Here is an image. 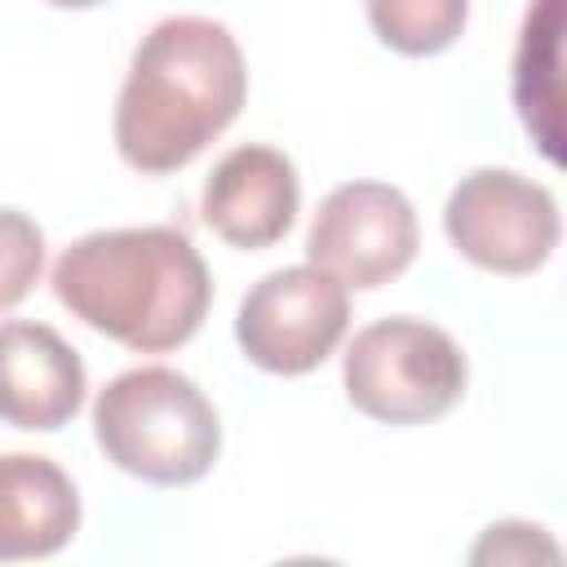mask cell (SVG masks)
Wrapping results in <instances>:
<instances>
[{
    "label": "cell",
    "mask_w": 567,
    "mask_h": 567,
    "mask_svg": "<svg viewBox=\"0 0 567 567\" xmlns=\"http://www.w3.org/2000/svg\"><path fill=\"white\" fill-rule=\"evenodd\" d=\"M80 532V492L71 474L31 452L0 456V563L49 558Z\"/></svg>",
    "instance_id": "10"
},
{
    "label": "cell",
    "mask_w": 567,
    "mask_h": 567,
    "mask_svg": "<svg viewBox=\"0 0 567 567\" xmlns=\"http://www.w3.org/2000/svg\"><path fill=\"white\" fill-rule=\"evenodd\" d=\"M350 328V297L319 266H284L261 275L235 319V341L248 363L275 377H301L319 368Z\"/></svg>",
    "instance_id": "5"
},
{
    "label": "cell",
    "mask_w": 567,
    "mask_h": 567,
    "mask_svg": "<svg viewBox=\"0 0 567 567\" xmlns=\"http://www.w3.org/2000/svg\"><path fill=\"white\" fill-rule=\"evenodd\" d=\"M244 97L248 71L235 35L213 18H164L133 49L115 102V151L146 177L177 173L226 133Z\"/></svg>",
    "instance_id": "1"
},
{
    "label": "cell",
    "mask_w": 567,
    "mask_h": 567,
    "mask_svg": "<svg viewBox=\"0 0 567 567\" xmlns=\"http://www.w3.org/2000/svg\"><path fill=\"white\" fill-rule=\"evenodd\" d=\"M89 377L75 346L35 319L0 323V421L13 430H62L84 403Z\"/></svg>",
    "instance_id": "9"
},
{
    "label": "cell",
    "mask_w": 567,
    "mask_h": 567,
    "mask_svg": "<svg viewBox=\"0 0 567 567\" xmlns=\"http://www.w3.org/2000/svg\"><path fill=\"white\" fill-rule=\"evenodd\" d=\"M452 248L492 275L540 270L563 235L554 195L514 168H474L461 177L443 208Z\"/></svg>",
    "instance_id": "6"
},
{
    "label": "cell",
    "mask_w": 567,
    "mask_h": 567,
    "mask_svg": "<svg viewBox=\"0 0 567 567\" xmlns=\"http://www.w3.org/2000/svg\"><path fill=\"white\" fill-rule=\"evenodd\" d=\"M49 284L75 319L137 354L186 346L213 306V275L173 226L93 230L58 257Z\"/></svg>",
    "instance_id": "2"
},
{
    "label": "cell",
    "mask_w": 567,
    "mask_h": 567,
    "mask_svg": "<svg viewBox=\"0 0 567 567\" xmlns=\"http://www.w3.org/2000/svg\"><path fill=\"white\" fill-rule=\"evenodd\" d=\"M346 399L381 425H425L465 394L461 346L425 319H377L354 332L341 363Z\"/></svg>",
    "instance_id": "4"
},
{
    "label": "cell",
    "mask_w": 567,
    "mask_h": 567,
    "mask_svg": "<svg viewBox=\"0 0 567 567\" xmlns=\"http://www.w3.org/2000/svg\"><path fill=\"white\" fill-rule=\"evenodd\" d=\"M44 4H58V9H93L102 0H44Z\"/></svg>",
    "instance_id": "14"
},
{
    "label": "cell",
    "mask_w": 567,
    "mask_h": 567,
    "mask_svg": "<svg viewBox=\"0 0 567 567\" xmlns=\"http://www.w3.org/2000/svg\"><path fill=\"white\" fill-rule=\"evenodd\" d=\"M44 270V235L40 226L18 213L0 208V310L18 306Z\"/></svg>",
    "instance_id": "12"
},
{
    "label": "cell",
    "mask_w": 567,
    "mask_h": 567,
    "mask_svg": "<svg viewBox=\"0 0 567 567\" xmlns=\"http://www.w3.org/2000/svg\"><path fill=\"white\" fill-rule=\"evenodd\" d=\"M93 434L106 461L155 487H186L217 465L221 421L208 394L173 368H128L97 390Z\"/></svg>",
    "instance_id": "3"
},
{
    "label": "cell",
    "mask_w": 567,
    "mask_h": 567,
    "mask_svg": "<svg viewBox=\"0 0 567 567\" xmlns=\"http://www.w3.org/2000/svg\"><path fill=\"white\" fill-rule=\"evenodd\" d=\"M558 558V545L536 523H492L487 536L474 545V563H532V558Z\"/></svg>",
    "instance_id": "13"
},
{
    "label": "cell",
    "mask_w": 567,
    "mask_h": 567,
    "mask_svg": "<svg viewBox=\"0 0 567 567\" xmlns=\"http://www.w3.org/2000/svg\"><path fill=\"white\" fill-rule=\"evenodd\" d=\"M297 208H301V182L292 159L257 142L226 151L213 164L199 199L208 230L230 248H248V252L279 244L292 230Z\"/></svg>",
    "instance_id": "8"
},
{
    "label": "cell",
    "mask_w": 567,
    "mask_h": 567,
    "mask_svg": "<svg viewBox=\"0 0 567 567\" xmlns=\"http://www.w3.org/2000/svg\"><path fill=\"white\" fill-rule=\"evenodd\" d=\"M470 0H368L377 40L403 58H430L461 40Z\"/></svg>",
    "instance_id": "11"
},
{
    "label": "cell",
    "mask_w": 567,
    "mask_h": 567,
    "mask_svg": "<svg viewBox=\"0 0 567 567\" xmlns=\"http://www.w3.org/2000/svg\"><path fill=\"white\" fill-rule=\"evenodd\" d=\"M416 244V208L399 186L346 182L319 204L306 257L346 288H381L412 266Z\"/></svg>",
    "instance_id": "7"
}]
</instances>
